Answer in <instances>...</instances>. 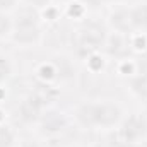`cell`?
Listing matches in <instances>:
<instances>
[{"label":"cell","mask_w":147,"mask_h":147,"mask_svg":"<svg viewBox=\"0 0 147 147\" xmlns=\"http://www.w3.org/2000/svg\"><path fill=\"white\" fill-rule=\"evenodd\" d=\"M121 108L115 103H84L75 111V118L84 127H113L121 120Z\"/></svg>","instance_id":"cell-1"},{"label":"cell","mask_w":147,"mask_h":147,"mask_svg":"<svg viewBox=\"0 0 147 147\" xmlns=\"http://www.w3.org/2000/svg\"><path fill=\"white\" fill-rule=\"evenodd\" d=\"M39 26H38V17L33 7H24L17 14V19L14 22V39L19 43H36L39 39Z\"/></svg>","instance_id":"cell-2"},{"label":"cell","mask_w":147,"mask_h":147,"mask_svg":"<svg viewBox=\"0 0 147 147\" xmlns=\"http://www.w3.org/2000/svg\"><path fill=\"white\" fill-rule=\"evenodd\" d=\"M147 134V121L144 116H130L123 121L120 128V137L125 144H134L139 139L146 137Z\"/></svg>","instance_id":"cell-3"},{"label":"cell","mask_w":147,"mask_h":147,"mask_svg":"<svg viewBox=\"0 0 147 147\" xmlns=\"http://www.w3.org/2000/svg\"><path fill=\"white\" fill-rule=\"evenodd\" d=\"M79 38H80V45L84 48L94 50V48H99L103 45V41H105V31L98 24H86L80 29Z\"/></svg>","instance_id":"cell-4"},{"label":"cell","mask_w":147,"mask_h":147,"mask_svg":"<svg viewBox=\"0 0 147 147\" xmlns=\"http://www.w3.org/2000/svg\"><path fill=\"white\" fill-rule=\"evenodd\" d=\"M19 118L26 123H33L41 118V103L39 98H28L19 106Z\"/></svg>","instance_id":"cell-5"},{"label":"cell","mask_w":147,"mask_h":147,"mask_svg":"<svg viewBox=\"0 0 147 147\" xmlns=\"http://www.w3.org/2000/svg\"><path fill=\"white\" fill-rule=\"evenodd\" d=\"M128 24L137 29H147V3H140L127 12Z\"/></svg>","instance_id":"cell-6"},{"label":"cell","mask_w":147,"mask_h":147,"mask_svg":"<svg viewBox=\"0 0 147 147\" xmlns=\"http://www.w3.org/2000/svg\"><path fill=\"white\" fill-rule=\"evenodd\" d=\"M41 123H43V128L48 130V132H57V130H62L65 127V118L62 116V113H57V111H46L45 115H41Z\"/></svg>","instance_id":"cell-7"},{"label":"cell","mask_w":147,"mask_h":147,"mask_svg":"<svg viewBox=\"0 0 147 147\" xmlns=\"http://www.w3.org/2000/svg\"><path fill=\"white\" fill-rule=\"evenodd\" d=\"M10 31H12V21L3 12H0V38L7 36Z\"/></svg>","instance_id":"cell-8"},{"label":"cell","mask_w":147,"mask_h":147,"mask_svg":"<svg viewBox=\"0 0 147 147\" xmlns=\"http://www.w3.org/2000/svg\"><path fill=\"white\" fill-rule=\"evenodd\" d=\"M16 7V0H0V12L10 10Z\"/></svg>","instance_id":"cell-9"},{"label":"cell","mask_w":147,"mask_h":147,"mask_svg":"<svg viewBox=\"0 0 147 147\" xmlns=\"http://www.w3.org/2000/svg\"><path fill=\"white\" fill-rule=\"evenodd\" d=\"M31 3V7H45L50 0H28Z\"/></svg>","instance_id":"cell-10"},{"label":"cell","mask_w":147,"mask_h":147,"mask_svg":"<svg viewBox=\"0 0 147 147\" xmlns=\"http://www.w3.org/2000/svg\"><path fill=\"white\" fill-rule=\"evenodd\" d=\"M21 147H41L39 144H36V142H24Z\"/></svg>","instance_id":"cell-11"}]
</instances>
